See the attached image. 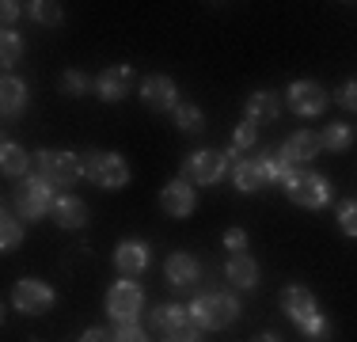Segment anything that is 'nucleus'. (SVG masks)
Wrapping results in <instances>:
<instances>
[{
  "label": "nucleus",
  "mask_w": 357,
  "mask_h": 342,
  "mask_svg": "<svg viewBox=\"0 0 357 342\" xmlns=\"http://www.w3.org/2000/svg\"><path fill=\"white\" fill-rule=\"evenodd\" d=\"M186 312L198 331H225L240 320V301L232 293H198L186 304Z\"/></svg>",
  "instance_id": "nucleus-3"
},
{
  "label": "nucleus",
  "mask_w": 357,
  "mask_h": 342,
  "mask_svg": "<svg viewBox=\"0 0 357 342\" xmlns=\"http://www.w3.org/2000/svg\"><path fill=\"white\" fill-rule=\"evenodd\" d=\"M88 88H96V84L88 80V73H80V68H65L61 73V91L65 96H84Z\"/></svg>",
  "instance_id": "nucleus-30"
},
{
  "label": "nucleus",
  "mask_w": 357,
  "mask_h": 342,
  "mask_svg": "<svg viewBox=\"0 0 357 342\" xmlns=\"http://www.w3.org/2000/svg\"><path fill=\"white\" fill-rule=\"evenodd\" d=\"M225 247H228V251H248V232H243V228H228V232H225Z\"/></svg>",
  "instance_id": "nucleus-33"
},
{
  "label": "nucleus",
  "mask_w": 357,
  "mask_h": 342,
  "mask_svg": "<svg viewBox=\"0 0 357 342\" xmlns=\"http://www.w3.org/2000/svg\"><path fill=\"white\" fill-rule=\"evenodd\" d=\"M35 168L50 186H61V191L84 175V160L73 149H42V152H35Z\"/></svg>",
  "instance_id": "nucleus-6"
},
{
  "label": "nucleus",
  "mask_w": 357,
  "mask_h": 342,
  "mask_svg": "<svg viewBox=\"0 0 357 342\" xmlns=\"http://www.w3.org/2000/svg\"><path fill=\"white\" fill-rule=\"evenodd\" d=\"M141 103L149 110H156V114H164V110H175L183 99H178V88H175L172 76L152 73V76H144V84H141Z\"/></svg>",
  "instance_id": "nucleus-12"
},
{
  "label": "nucleus",
  "mask_w": 357,
  "mask_h": 342,
  "mask_svg": "<svg viewBox=\"0 0 357 342\" xmlns=\"http://www.w3.org/2000/svg\"><path fill=\"white\" fill-rule=\"evenodd\" d=\"M198 339H202L198 327H178L172 335H164V342H198Z\"/></svg>",
  "instance_id": "nucleus-36"
},
{
  "label": "nucleus",
  "mask_w": 357,
  "mask_h": 342,
  "mask_svg": "<svg viewBox=\"0 0 357 342\" xmlns=\"http://www.w3.org/2000/svg\"><path fill=\"white\" fill-rule=\"evenodd\" d=\"M338 228H342V236L357 239V198L338 205Z\"/></svg>",
  "instance_id": "nucleus-31"
},
{
  "label": "nucleus",
  "mask_w": 357,
  "mask_h": 342,
  "mask_svg": "<svg viewBox=\"0 0 357 342\" xmlns=\"http://www.w3.org/2000/svg\"><path fill=\"white\" fill-rule=\"evenodd\" d=\"M54 225L65 228V232H73V228H84L88 225V205H84L76 194H57L54 198Z\"/></svg>",
  "instance_id": "nucleus-18"
},
{
  "label": "nucleus",
  "mask_w": 357,
  "mask_h": 342,
  "mask_svg": "<svg viewBox=\"0 0 357 342\" xmlns=\"http://www.w3.org/2000/svg\"><path fill=\"white\" fill-rule=\"evenodd\" d=\"M96 91L103 103H118L133 91V68L130 65H110L96 76Z\"/></svg>",
  "instance_id": "nucleus-15"
},
{
  "label": "nucleus",
  "mask_w": 357,
  "mask_h": 342,
  "mask_svg": "<svg viewBox=\"0 0 357 342\" xmlns=\"http://www.w3.org/2000/svg\"><path fill=\"white\" fill-rule=\"evenodd\" d=\"M80 342H114V331H107V327H88L80 335Z\"/></svg>",
  "instance_id": "nucleus-37"
},
{
  "label": "nucleus",
  "mask_w": 357,
  "mask_h": 342,
  "mask_svg": "<svg viewBox=\"0 0 357 342\" xmlns=\"http://www.w3.org/2000/svg\"><path fill=\"white\" fill-rule=\"evenodd\" d=\"M12 205L23 221H38L54 209V186L42 175H27V179H20V186L12 191Z\"/></svg>",
  "instance_id": "nucleus-7"
},
{
  "label": "nucleus",
  "mask_w": 357,
  "mask_h": 342,
  "mask_svg": "<svg viewBox=\"0 0 357 342\" xmlns=\"http://www.w3.org/2000/svg\"><path fill=\"white\" fill-rule=\"evenodd\" d=\"M27 15L35 23H42V27H57V23L65 20L61 4H54V0H35V4H27Z\"/></svg>",
  "instance_id": "nucleus-28"
},
{
  "label": "nucleus",
  "mask_w": 357,
  "mask_h": 342,
  "mask_svg": "<svg viewBox=\"0 0 357 342\" xmlns=\"http://www.w3.org/2000/svg\"><path fill=\"white\" fill-rule=\"evenodd\" d=\"M225 171H228V156L225 152H217V149H198V152H190V156L183 160V179L186 183H198V186H213L225 179Z\"/></svg>",
  "instance_id": "nucleus-9"
},
{
  "label": "nucleus",
  "mask_w": 357,
  "mask_h": 342,
  "mask_svg": "<svg viewBox=\"0 0 357 342\" xmlns=\"http://www.w3.org/2000/svg\"><path fill=\"white\" fill-rule=\"evenodd\" d=\"M278 114H282V99H278V91H255L248 99V122L262 126V122H278Z\"/></svg>",
  "instance_id": "nucleus-21"
},
{
  "label": "nucleus",
  "mask_w": 357,
  "mask_h": 342,
  "mask_svg": "<svg viewBox=\"0 0 357 342\" xmlns=\"http://www.w3.org/2000/svg\"><path fill=\"white\" fill-rule=\"evenodd\" d=\"M152 262V251L144 239H122V244L114 247V270L122 274V278H137V274L149 270Z\"/></svg>",
  "instance_id": "nucleus-14"
},
{
  "label": "nucleus",
  "mask_w": 357,
  "mask_h": 342,
  "mask_svg": "<svg viewBox=\"0 0 357 342\" xmlns=\"http://www.w3.org/2000/svg\"><path fill=\"white\" fill-rule=\"evenodd\" d=\"M225 278L232 281L236 289H255L259 285V262H255L248 251H236V255H228V262H225Z\"/></svg>",
  "instance_id": "nucleus-19"
},
{
  "label": "nucleus",
  "mask_w": 357,
  "mask_h": 342,
  "mask_svg": "<svg viewBox=\"0 0 357 342\" xmlns=\"http://www.w3.org/2000/svg\"><path fill=\"white\" fill-rule=\"evenodd\" d=\"M160 209L167 213V217H190L194 213V191L186 179H172V183L160 191Z\"/></svg>",
  "instance_id": "nucleus-17"
},
{
  "label": "nucleus",
  "mask_w": 357,
  "mask_h": 342,
  "mask_svg": "<svg viewBox=\"0 0 357 342\" xmlns=\"http://www.w3.org/2000/svg\"><path fill=\"white\" fill-rule=\"evenodd\" d=\"M255 141H259V126L243 118V122L232 130V144H228V152H225V156H228V164H236V160H240V152H248Z\"/></svg>",
  "instance_id": "nucleus-26"
},
{
  "label": "nucleus",
  "mask_w": 357,
  "mask_h": 342,
  "mask_svg": "<svg viewBox=\"0 0 357 342\" xmlns=\"http://www.w3.org/2000/svg\"><path fill=\"white\" fill-rule=\"evenodd\" d=\"M20 12H23L20 0H4V4H0V20H4V27H12V23L20 20Z\"/></svg>",
  "instance_id": "nucleus-35"
},
{
  "label": "nucleus",
  "mask_w": 357,
  "mask_h": 342,
  "mask_svg": "<svg viewBox=\"0 0 357 342\" xmlns=\"http://www.w3.org/2000/svg\"><path fill=\"white\" fill-rule=\"evenodd\" d=\"M54 301H57L54 285H46V281H38V278H20V281H15V289H12V308H15V312H23V315L50 312Z\"/></svg>",
  "instance_id": "nucleus-10"
},
{
  "label": "nucleus",
  "mask_w": 357,
  "mask_h": 342,
  "mask_svg": "<svg viewBox=\"0 0 357 342\" xmlns=\"http://www.w3.org/2000/svg\"><path fill=\"white\" fill-rule=\"evenodd\" d=\"M285 99H289V107H293L301 118H319L323 110H327V103H331L327 88L316 84V80H293L289 91H285Z\"/></svg>",
  "instance_id": "nucleus-11"
},
{
  "label": "nucleus",
  "mask_w": 357,
  "mask_h": 342,
  "mask_svg": "<svg viewBox=\"0 0 357 342\" xmlns=\"http://www.w3.org/2000/svg\"><path fill=\"white\" fill-rule=\"evenodd\" d=\"M282 312L308 335V342H327L331 339V323L319 315V304H316V297H312V289L285 285L282 289Z\"/></svg>",
  "instance_id": "nucleus-1"
},
{
  "label": "nucleus",
  "mask_w": 357,
  "mask_h": 342,
  "mask_svg": "<svg viewBox=\"0 0 357 342\" xmlns=\"http://www.w3.org/2000/svg\"><path fill=\"white\" fill-rule=\"evenodd\" d=\"M319 149H323V144H319V137L312 133V130H296V133L282 144V149H278V156H282L285 171H293V168H304L308 160H316Z\"/></svg>",
  "instance_id": "nucleus-13"
},
{
  "label": "nucleus",
  "mask_w": 357,
  "mask_h": 342,
  "mask_svg": "<svg viewBox=\"0 0 357 342\" xmlns=\"http://www.w3.org/2000/svg\"><path fill=\"white\" fill-rule=\"evenodd\" d=\"M172 114H175V126H178L183 133H198L202 126H206V114H202V110L194 107V103H178Z\"/></svg>",
  "instance_id": "nucleus-29"
},
{
  "label": "nucleus",
  "mask_w": 357,
  "mask_h": 342,
  "mask_svg": "<svg viewBox=\"0 0 357 342\" xmlns=\"http://www.w3.org/2000/svg\"><path fill=\"white\" fill-rule=\"evenodd\" d=\"M251 342H282V339H278V335H274V331H262V335H255Z\"/></svg>",
  "instance_id": "nucleus-38"
},
{
  "label": "nucleus",
  "mask_w": 357,
  "mask_h": 342,
  "mask_svg": "<svg viewBox=\"0 0 357 342\" xmlns=\"http://www.w3.org/2000/svg\"><path fill=\"white\" fill-rule=\"evenodd\" d=\"M20 57H23V34L4 27V34H0V65H4V76H12V68L20 65Z\"/></svg>",
  "instance_id": "nucleus-25"
},
{
  "label": "nucleus",
  "mask_w": 357,
  "mask_h": 342,
  "mask_svg": "<svg viewBox=\"0 0 357 342\" xmlns=\"http://www.w3.org/2000/svg\"><path fill=\"white\" fill-rule=\"evenodd\" d=\"M114 342H149V335H144L137 323H126V327L114 331Z\"/></svg>",
  "instance_id": "nucleus-34"
},
{
  "label": "nucleus",
  "mask_w": 357,
  "mask_h": 342,
  "mask_svg": "<svg viewBox=\"0 0 357 342\" xmlns=\"http://www.w3.org/2000/svg\"><path fill=\"white\" fill-rule=\"evenodd\" d=\"M141 308H144V293H141L137 281L122 278V281H114V285H110V293H107V315L118 323V327L137 323Z\"/></svg>",
  "instance_id": "nucleus-8"
},
{
  "label": "nucleus",
  "mask_w": 357,
  "mask_h": 342,
  "mask_svg": "<svg viewBox=\"0 0 357 342\" xmlns=\"http://www.w3.org/2000/svg\"><path fill=\"white\" fill-rule=\"evenodd\" d=\"M23 107H27V84L20 76H4L0 80V110H4V118L23 114Z\"/></svg>",
  "instance_id": "nucleus-22"
},
{
  "label": "nucleus",
  "mask_w": 357,
  "mask_h": 342,
  "mask_svg": "<svg viewBox=\"0 0 357 342\" xmlns=\"http://www.w3.org/2000/svg\"><path fill=\"white\" fill-rule=\"evenodd\" d=\"M282 179H285V164L278 156V149H266L255 160H236L232 164V186L240 194H259L270 183H282Z\"/></svg>",
  "instance_id": "nucleus-2"
},
{
  "label": "nucleus",
  "mask_w": 357,
  "mask_h": 342,
  "mask_svg": "<svg viewBox=\"0 0 357 342\" xmlns=\"http://www.w3.org/2000/svg\"><path fill=\"white\" fill-rule=\"evenodd\" d=\"M335 103H338V107H342V110H357V80H346L342 88H338Z\"/></svg>",
  "instance_id": "nucleus-32"
},
{
  "label": "nucleus",
  "mask_w": 357,
  "mask_h": 342,
  "mask_svg": "<svg viewBox=\"0 0 357 342\" xmlns=\"http://www.w3.org/2000/svg\"><path fill=\"white\" fill-rule=\"evenodd\" d=\"M23 244V217L15 209L0 213V251H15Z\"/></svg>",
  "instance_id": "nucleus-24"
},
{
  "label": "nucleus",
  "mask_w": 357,
  "mask_h": 342,
  "mask_svg": "<svg viewBox=\"0 0 357 342\" xmlns=\"http://www.w3.org/2000/svg\"><path fill=\"white\" fill-rule=\"evenodd\" d=\"M282 186H285L289 202H296L301 209H323V205L335 198L331 183L319 175V171H312V168H293V171H285Z\"/></svg>",
  "instance_id": "nucleus-4"
},
{
  "label": "nucleus",
  "mask_w": 357,
  "mask_h": 342,
  "mask_svg": "<svg viewBox=\"0 0 357 342\" xmlns=\"http://www.w3.org/2000/svg\"><path fill=\"white\" fill-rule=\"evenodd\" d=\"M164 278H167L172 289H190L194 281L202 278V262L194 259V255H186V251H172L167 262H164Z\"/></svg>",
  "instance_id": "nucleus-16"
},
{
  "label": "nucleus",
  "mask_w": 357,
  "mask_h": 342,
  "mask_svg": "<svg viewBox=\"0 0 357 342\" xmlns=\"http://www.w3.org/2000/svg\"><path fill=\"white\" fill-rule=\"evenodd\" d=\"M80 160H84V179L103 186V191H122V186L130 183V164H126V156H118V152L88 149Z\"/></svg>",
  "instance_id": "nucleus-5"
},
{
  "label": "nucleus",
  "mask_w": 357,
  "mask_h": 342,
  "mask_svg": "<svg viewBox=\"0 0 357 342\" xmlns=\"http://www.w3.org/2000/svg\"><path fill=\"white\" fill-rule=\"evenodd\" d=\"M31 164H35V156H27V149L15 141H4L0 144V168H4L8 179H27L31 175Z\"/></svg>",
  "instance_id": "nucleus-20"
},
{
  "label": "nucleus",
  "mask_w": 357,
  "mask_h": 342,
  "mask_svg": "<svg viewBox=\"0 0 357 342\" xmlns=\"http://www.w3.org/2000/svg\"><path fill=\"white\" fill-rule=\"evenodd\" d=\"M190 323V312H186L183 304H160L156 312H152V327L164 331V335H172V331L186 327Z\"/></svg>",
  "instance_id": "nucleus-23"
},
{
  "label": "nucleus",
  "mask_w": 357,
  "mask_h": 342,
  "mask_svg": "<svg viewBox=\"0 0 357 342\" xmlns=\"http://www.w3.org/2000/svg\"><path fill=\"white\" fill-rule=\"evenodd\" d=\"M319 144H323L327 152H346V149L354 144V130H350L346 122H331L327 130L319 133Z\"/></svg>",
  "instance_id": "nucleus-27"
}]
</instances>
